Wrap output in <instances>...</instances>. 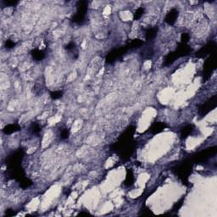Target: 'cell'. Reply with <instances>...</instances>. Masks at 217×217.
Masks as SVG:
<instances>
[{
	"label": "cell",
	"instance_id": "obj_1",
	"mask_svg": "<svg viewBox=\"0 0 217 217\" xmlns=\"http://www.w3.org/2000/svg\"><path fill=\"white\" fill-rule=\"evenodd\" d=\"M215 106H216V96H214L213 98H211L210 100H208L207 102L204 103V104L201 106L199 108V113L201 115L207 114L211 109L215 108Z\"/></svg>",
	"mask_w": 217,
	"mask_h": 217
},
{
	"label": "cell",
	"instance_id": "obj_2",
	"mask_svg": "<svg viewBox=\"0 0 217 217\" xmlns=\"http://www.w3.org/2000/svg\"><path fill=\"white\" fill-rule=\"evenodd\" d=\"M215 65H216L215 57V56L210 57V58L207 59V61L205 62V64H204V74H205L206 76L211 75V73L213 72V70L215 69Z\"/></svg>",
	"mask_w": 217,
	"mask_h": 217
},
{
	"label": "cell",
	"instance_id": "obj_3",
	"mask_svg": "<svg viewBox=\"0 0 217 217\" xmlns=\"http://www.w3.org/2000/svg\"><path fill=\"white\" fill-rule=\"evenodd\" d=\"M126 134H127L126 136H122L121 137L122 142H123V143H122V145H125L126 143L130 141V139L132 138V132H131V129H128V130L126 131ZM132 148H130V144H127L126 145V147H125V148H124V150H123V155H124V156H125V155L129 156V155L132 154Z\"/></svg>",
	"mask_w": 217,
	"mask_h": 217
},
{
	"label": "cell",
	"instance_id": "obj_4",
	"mask_svg": "<svg viewBox=\"0 0 217 217\" xmlns=\"http://www.w3.org/2000/svg\"><path fill=\"white\" fill-rule=\"evenodd\" d=\"M215 152H216L215 147L211 148H208L206 150L200 152V153L196 156V160H198V161H204L205 160H207V159H209L210 157H211V155H215Z\"/></svg>",
	"mask_w": 217,
	"mask_h": 217
},
{
	"label": "cell",
	"instance_id": "obj_5",
	"mask_svg": "<svg viewBox=\"0 0 217 217\" xmlns=\"http://www.w3.org/2000/svg\"><path fill=\"white\" fill-rule=\"evenodd\" d=\"M125 52V48H119V49H116L112 50L111 52L108 53V56H107V61H108V63H111L113 62V61H115V59H117L119 57H121Z\"/></svg>",
	"mask_w": 217,
	"mask_h": 217
},
{
	"label": "cell",
	"instance_id": "obj_6",
	"mask_svg": "<svg viewBox=\"0 0 217 217\" xmlns=\"http://www.w3.org/2000/svg\"><path fill=\"white\" fill-rule=\"evenodd\" d=\"M215 43H210L206 44L205 46L203 47L199 51L198 53H197L198 57L199 58H202V57H204L205 55H208L209 53H211L213 50L215 49Z\"/></svg>",
	"mask_w": 217,
	"mask_h": 217
},
{
	"label": "cell",
	"instance_id": "obj_7",
	"mask_svg": "<svg viewBox=\"0 0 217 217\" xmlns=\"http://www.w3.org/2000/svg\"><path fill=\"white\" fill-rule=\"evenodd\" d=\"M191 171V164L189 163H183L177 168V174L181 177H188Z\"/></svg>",
	"mask_w": 217,
	"mask_h": 217
},
{
	"label": "cell",
	"instance_id": "obj_8",
	"mask_svg": "<svg viewBox=\"0 0 217 217\" xmlns=\"http://www.w3.org/2000/svg\"><path fill=\"white\" fill-rule=\"evenodd\" d=\"M178 16V11L176 9H172V10L166 15L164 21L169 25H173L176 22V20L177 19Z\"/></svg>",
	"mask_w": 217,
	"mask_h": 217
},
{
	"label": "cell",
	"instance_id": "obj_9",
	"mask_svg": "<svg viewBox=\"0 0 217 217\" xmlns=\"http://www.w3.org/2000/svg\"><path fill=\"white\" fill-rule=\"evenodd\" d=\"M165 127V124L164 123H162V122H155L153 124V126H151L150 128V131H151L152 133H159V132H162L164 128Z\"/></svg>",
	"mask_w": 217,
	"mask_h": 217
},
{
	"label": "cell",
	"instance_id": "obj_10",
	"mask_svg": "<svg viewBox=\"0 0 217 217\" xmlns=\"http://www.w3.org/2000/svg\"><path fill=\"white\" fill-rule=\"evenodd\" d=\"M20 130V126L16 124H10L8 125L7 126H5V128L3 129V132L5 134H10V133H13L15 132L16 131Z\"/></svg>",
	"mask_w": 217,
	"mask_h": 217
},
{
	"label": "cell",
	"instance_id": "obj_11",
	"mask_svg": "<svg viewBox=\"0 0 217 217\" xmlns=\"http://www.w3.org/2000/svg\"><path fill=\"white\" fill-rule=\"evenodd\" d=\"M157 35V29L156 28H149L148 31L146 32V39L147 40H152L155 38Z\"/></svg>",
	"mask_w": 217,
	"mask_h": 217
},
{
	"label": "cell",
	"instance_id": "obj_12",
	"mask_svg": "<svg viewBox=\"0 0 217 217\" xmlns=\"http://www.w3.org/2000/svg\"><path fill=\"white\" fill-rule=\"evenodd\" d=\"M193 130H194V129H193V126H186L183 127L182 130H181V136L183 138H187L188 136H189L191 133H192Z\"/></svg>",
	"mask_w": 217,
	"mask_h": 217
},
{
	"label": "cell",
	"instance_id": "obj_13",
	"mask_svg": "<svg viewBox=\"0 0 217 217\" xmlns=\"http://www.w3.org/2000/svg\"><path fill=\"white\" fill-rule=\"evenodd\" d=\"M32 54L33 58L36 59V60H42L44 58V56H45V54H44L43 51L38 49L33 50L32 52Z\"/></svg>",
	"mask_w": 217,
	"mask_h": 217
},
{
	"label": "cell",
	"instance_id": "obj_14",
	"mask_svg": "<svg viewBox=\"0 0 217 217\" xmlns=\"http://www.w3.org/2000/svg\"><path fill=\"white\" fill-rule=\"evenodd\" d=\"M143 44V42H142L141 40H138V39H136V40H133L132 43H131V44H130V46L132 47V48H138V47H140Z\"/></svg>",
	"mask_w": 217,
	"mask_h": 217
},
{
	"label": "cell",
	"instance_id": "obj_15",
	"mask_svg": "<svg viewBox=\"0 0 217 217\" xmlns=\"http://www.w3.org/2000/svg\"><path fill=\"white\" fill-rule=\"evenodd\" d=\"M143 8H139V9H138V10H136L135 15H134V18H135V19H139V18L143 15Z\"/></svg>",
	"mask_w": 217,
	"mask_h": 217
},
{
	"label": "cell",
	"instance_id": "obj_16",
	"mask_svg": "<svg viewBox=\"0 0 217 217\" xmlns=\"http://www.w3.org/2000/svg\"><path fill=\"white\" fill-rule=\"evenodd\" d=\"M61 96H62V92H59V91H55L51 93V98L53 99H59Z\"/></svg>",
	"mask_w": 217,
	"mask_h": 217
},
{
	"label": "cell",
	"instance_id": "obj_17",
	"mask_svg": "<svg viewBox=\"0 0 217 217\" xmlns=\"http://www.w3.org/2000/svg\"><path fill=\"white\" fill-rule=\"evenodd\" d=\"M188 39H189V35H188V34H187V33L182 34V36H181V40H182V43L185 44V43L188 42Z\"/></svg>",
	"mask_w": 217,
	"mask_h": 217
},
{
	"label": "cell",
	"instance_id": "obj_18",
	"mask_svg": "<svg viewBox=\"0 0 217 217\" xmlns=\"http://www.w3.org/2000/svg\"><path fill=\"white\" fill-rule=\"evenodd\" d=\"M60 137H61V138H67L68 137H69V132L67 131V130H64L62 132H61V134H60Z\"/></svg>",
	"mask_w": 217,
	"mask_h": 217
},
{
	"label": "cell",
	"instance_id": "obj_19",
	"mask_svg": "<svg viewBox=\"0 0 217 217\" xmlns=\"http://www.w3.org/2000/svg\"><path fill=\"white\" fill-rule=\"evenodd\" d=\"M15 46V43L14 42H11L10 40H8L6 42V47L8 49H11V48H14Z\"/></svg>",
	"mask_w": 217,
	"mask_h": 217
}]
</instances>
